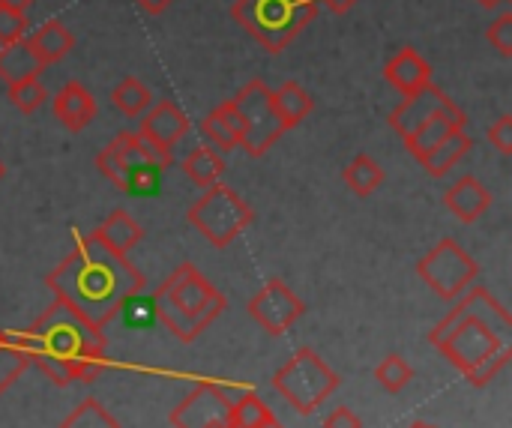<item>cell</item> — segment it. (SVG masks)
<instances>
[{
	"label": "cell",
	"instance_id": "obj_33",
	"mask_svg": "<svg viewBox=\"0 0 512 428\" xmlns=\"http://www.w3.org/2000/svg\"><path fill=\"white\" fill-rule=\"evenodd\" d=\"M48 99V90L39 78H24L18 84L9 87V102L21 111V114H33L45 105Z\"/></svg>",
	"mask_w": 512,
	"mask_h": 428
},
{
	"label": "cell",
	"instance_id": "obj_32",
	"mask_svg": "<svg viewBox=\"0 0 512 428\" xmlns=\"http://www.w3.org/2000/svg\"><path fill=\"white\" fill-rule=\"evenodd\" d=\"M375 378H378V384L387 390V393H402L408 384H411V378H414V369L405 363V357H399V354H390V357H384L381 360V366L375 369Z\"/></svg>",
	"mask_w": 512,
	"mask_h": 428
},
{
	"label": "cell",
	"instance_id": "obj_20",
	"mask_svg": "<svg viewBox=\"0 0 512 428\" xmlns=\"http://www.w3.org/2000/svg\"><path fill=\"white\" fill-rule=\"evenodd\" d=\"M93 237H96L102 246H108L111 252L129 255V252L144 240V231H141V225H138L126 210H114L111 216H105V222L96 225Z\"/></svg>",
	"mask_w": 512,
	"mask_h": 428
},
{
	"label": "cell",
	"instance_id": "obj_19",
	"mask_svg": "<svg viewBox=\"0 0 512 428\" xmlns=\"http://www.w3.org/2000/svg\"><path fill=\"white\" fill-rule=\"evenodd\" d=\"M45 69V63L39 60V54L33 51L30 39H18L0 48V81L6 87L24 81V78H39Z\"/></svg>",
	"mask_w": 512,
	"mask_h": 428
},
{
	"label": "cell",
	"instance_id": "obj_5",
	"mask_svg": "<svg viewBox=\"0 0 512 428\" xmlns=\"http://www.w3.org/2000/svg\"><path fill=\"white\" fill-rule=\"evenodd\" d=\"M231 15L267 54H282L315 21L318 0H234Z\"/></svg>",
	"mask_w": 512,
	"mask_h": 428
},
{
	"label": "cell",
	"instance_id": "obj_44",
	"mask_svg": "<svg viewBox=\"0 0 512 428\" xmlns=\"http://www.w3.org/2000/svg\"><path fill=\"white\" fill-rule=\"evenodd\" d=\"M411 428H432V426H426V423H414Z\"/></svg>",
	"mask_w": 512,
	"mask_h": 428
},
{
	"label": "cell",
	"instance_id": "obj_43",
	"mask_svg": "<svg viewBox=\"0 0 512 428\" xmlns=\"http://www.w3.org/2000/svg\"><path fill=\"white\" fill-rule=\"evenodd\" d=\"M483 9H498V6H504V3H510V0H477Z\"/></svg>",
	"mask_w": 512,
	"mask_h": 428
},
{
	"label": "cell",
	"instance_id": "obj_11",
	"mask_svg": "<svg viewBox=\"0 0 512 428\" xmlns=\"http://www.w3.org/2000/svg\"><path fill=\"white\" fill-rule=\"evenodd\" d=\"M141 129H138V138L159 156L171 165V150L177 141H183L189 135V117L186 111L171 102V99H159L156 105H150L141 117Z\"/></svg>",
	"mask_w": 512,
	"mask_h": 428
},
{
	"label": "cell",
	"instance_id": "obj_31",
	"mask_svg": "<svg viewBox=\"0 0 512 428\" xmlns=\"http://www.w3.org/2000/svg\"><path fill=\"white\" fill-rule=\"evenodd\" d=\"M117 315L123 318V324H126L129 330H150V327L156 324L153 297H147L144 291H138V294H132V297L120 306Z\"/></svg>",
	"mask_w": 512,
	"mask_h": 428
},
{
	"label": "cell",
	"instance_id": "obj_27",
	"mask_svg": "<svg viewBox=\"0 0 512 428\" xmlns=\"http://www.w3.org/2000/svg\"><path fill=\"white\" fill-rule=\"evenodd\" d=\"M342 180H345V186H348L354 195L366 198V195H372V192L381 189V183H384V168H381L369 153H360V156H354L351 165L342 171Z\"/></svg>",
	"mask_w": 512,
	"mask_h": 428
},
{
	"label": "cell",
	"instance_id": "obj_28",
	"mask_svg": "<svg viewBox=\"0 0 512 428\" xmlns=\"http://www.w3.org/2000/svg\"><path fill=\"white\" fill-rule=\"evenodd\" d=\"M27 366H30V357L15 339V333L0 330V393H6Z\"/></svg>",
	"mask_w": 512,
	"mask_h": 428
},
{
	"label": "cell",
	"instance_id": "obj_24",
	"mask_svg": "<svg viewBox=\"0 0 512 428\" xmlns=\"http://www.w3.org/2000/svg\"><path fill=\"white\" fill-rule=\"evenodd\" d=\"M273 105H276L285 129H294L297 123H303L315 111L312 93L303 84H297V81H285L279 90H273Z\"/></svg>",
	"mask_w": 512,
	"mask_h": 428
},
{
	"label": "cell",
	"instance_id": "obj_21",
	"mask_svg": "<svg viewBox=\"0 0 512 428\" xmlns=\"http://www.w3.org/2000/svg\"><path fill=\"white\" fill-rule=\"evenodd\" d=\"M204 135L213 141L210 147H216L219 153H228L234 147H240V117H237V108L231 99L219 102L201 123Z\"/></svg>",
	"mask_w": 512,
	"mask_h": 428
},
{
	"label": "cell",
	"instance_id": "obj_14",
	"mask_svg": "<svg viewBox=\"0 0 512 428\" xmlns=\"http://www.w3.org/2000/svg\"><path fill=\"white\" fill-rule=\"evenodd\" d=\"M453 99L438 87V84H426L414 93H405V99L399 102V108H393L390 114V126L402 135V141L408 135H414L432 114H438L441 108H447Z\"/></svg>",
	"mask_w": 512,
	"mask_h": 428
},
{
	"label": "cell",
	"instance_id": "obj_41",
	"mask_svg": "<svg viewBox=\"0 0 512 428\" xmlns=\"http://www.w3.org/2000/svg\"><path fill=\"white\" fill-rule=\"evenodd\" d=\"M36 0H0V9H9V12H27Z\"/></svg>",
	"mask_w": 512,
	"mask_h": 428
},
{
	"label": "cell",
	"instance_id": "obj_36",
	"mask_svg": "<svg viewBox=\"0 0 512 428\" xmlns=\"http://www.w3.org/2000/svg\"><path fill=\"white\" fill-rule=\"evenodd\" d=\"M27 15L24 12H9V9H0V45H9V42H18L27 36Z\"/></svg>",
	"mask_w": 512,
	"mask_h": 428
},
{
	"label": "cell",
	"instance_id": "obj_1",
	"mask_svg": "<svg viewBox=\"0 0 512 428\" xmlns=\"http://www.w3.org/2000/svg\"><path fill=\"white\" fill-rule=\"evenodd\" d=\"M453 303L429 339L474 387H486L512 360L510 312L474 285Z\"/></svg>",
	"mask_w": 512,
	"mask_h": 428
},
{
	"label": "cell",
	"instance_id": "obj_42",
	"mask_svg": "<svg viewBox=\"0 0 512 428\" xmlns=\"http://www.w3.org/2000/svg\"><path fill=\"white\" fill-rule=\"evenodd\" d=\"M255 428H285V426H282V423H279V420H276V417L270 414L267 420H261V423H258V426H255Z\"/></svg>",
	"mask_w": 512,
	"mask_h": 428
},
{
	"label": "cell",
	"instance_id": "obj_2",
	"mask_svg": "<svg viewBox=\"0 0 512 428\" xmlns=\"http://www.w3.org/2000/svg\"><path fill=\"white\" fill-rule=\"evenodd\" d=\"M54 300L75 309L93 327H105L117 318L120 306L144 291V276L129 261V255H117L102 246L93 234L81 237L75 249L45 276Z\"/></svg>",
	"mask_w": 512,
	"mask_h": 428
},
{
	"label": "cell",
	"instance_id": "obj_10",
	"mask_svg": "<svg viewBox=\"0 0 512 428\" xmlns=\"http://www.w3.org/2000/svg\"><path fill=\"white\" fill-rule=\"evenodd\" d=\"M249 318L258 321L270 336H285L303 315H306V303L282 282V279H270L246 306Z\"/></svg>",
	"mask_w": 512,
	"mask_h": 428
},
{
	"label": "cell",
	"instance_id": "obj_12",
	"mask_svg": "<svg viewBox=\"0 0 512 428\" xmlns=\"http://www.w3.org/2000/svg\"><path fill=\"white\" fill-rule=\"evenodd\" d=\"M174 428H234L231 426V402L216 384H198L174 411Z\"/></svg>",
	"mask_w": 512,
	"mask_h": 428
},
{
	"label": "cell",
	"instance_id": "obj_13",
	"mask_svg": "<svg viewBox=\"0 0 512 428\" xmlns=\"http://www.w3.org/2000/svg\"><path fill=\"white\" fill-rule=\"evenodd\" d=\"M147 162H159L162 168H171L165 159H159L141 138L138 132H120L114 141H108L99 156H96V168L105 180H111L117 189H123L129 171H135L138 165H147Z\"/></svg>",
	"mask_w": 512,
	"mask_h": 428
},
{
	"label": "cell",
	"instance_id": "obj_6",
	"mask_svg": "<svg viewBox=\"0 0 512 428\" xmlns=\"http://www.w3.org/2000/svg\"><path fill=\"white\" fill-rule=\"evenodd\" d=\"M189 225L210 240L216 249L231 246L255 219V210L225 183H216L201 192V198L186 213Z\"/></svg>",
	"mask_w": 512,
	"mask_h": 428
},
{
	"label": "cell",
	"instance_id": "obj_8",
	"mask_svg": "<svg viewBox=\"0 0 512 428\" xmlns=\"http://www.w3.org/2000/svg\"><path fill=\"white\" fill-rule=\"evenodd\" d=\"M231 102L240 117V147L252 159H261L288 132L273 105V90L264 78H252L249 84L240 87V93Z\"/></svg>",
	"mask_w": 512,
	"mask_h": 428
},
{
	"label": "cell",
	"instance_id": "obj_37",
	"mask_svg": "<svg viewBox=\"0 0 512 428\" xmlns=\"http://www.w3.org/2000/svg\"><path fill=\"white\" fill-rule=\"evenodd\" d=\"M489 144L498 150V153H504V156H512V117L510 114H504V117H498L492 126H489Z\"/></svg>",
	"mask_w": 512,
	"mask_h": 428
},
{
	"label": "cell",
	"instance_id": "obj_22",
	"mask_svg": "<svg viewBox=\"0 0 512 428\" xmlns=\"http://www.w3.org/2000/svg\"><path fill=\"white\" fill-rule=\"evenodd\" d=\"M27 39H30L33 51L39 54V60H42L45 66L60 63V60L75 48L72 30H69L63 21H57V18H51V21H45L42 27H36V33L27 36Z\"/></svg>",
	"mask_w": 512,
	"mask_h": 428
},
{
	"label": "cell",
	"instance_id": "obj_7",
	"mask_svg": "<svg viewBox=\"0 0 512 428\" xmlns=\"http://www.w3.org/2000/svg\"><path fill=\"white\" fill-rule=\"evenodd\" d=\"M273 387L285 396V402L309 417L315 414L339 387L336 372L312 351V348H300L276 375H273Z\"/></svg>",
	"mask_w": 512,
	"mask_h": 428
},
{
	"label": "cell",
	"instance_id": "obj_29",
	"mask_svg": "<svg viewBox=\"0 0 512 428\" xmlns=\"http://www.w3.org/2000/svg\"><path fill=\"white\" fill-rule=\"evenodd\" d=\"M60 428H120L117 420L96 402V399H84L72 408V414L60 423Z\"/></svg>",
	"mask_w": 512,
	"mask_h": 428
},
{
	"label": "cell",
	"instance_id": "obj_3",
	"mask_svg": "<svg viewBox=\"0 0 512 428\" xmlns=\"http://www.w3.org/2000/svg\"><path fill=\"white\" fill-rule=\"evenodd\" d=\"M15 339L57 387L87 384L105 366L108 339L102 330L60 300H54L27 330H18Z\"/></svg>",
	"mask_w": 512,
	"mask_h": 428
},
{
	"label": "cell",
	"instance_id": "obj_30",
	"mask_svg": "<svg viewBox=\"0 0 512 428\" xmlns=\"http://www.w3.org/2000/svg\"><path fill=\"white\" fill-rule=\"evenodd\" d=\"M162 165L159 162H147V165H138L135 171H129L126 183H123V192L126 195H135V198H150V195H159V186H162Z\"/></svg>",
	"mask_w": 512,
	"mask_h": 428
},
{
	"label": "cell",
	"instance_id": "obj_45",
	"mask_svg": "<svg viewBox=\"0 0 512 428\" xmlns=\"http://www.w3.org/2000/svg\"><path fill=\"white\" fill-rule=\"evenodd\" d=\"M0 177H3V162H0Z\"/></svg>",
	"mask_w": 512,
	"mask_h": 428
},
{
	"label": "cell",
	"instance_id": "obj_15",
	"mask_svg": "<svg viewBox=\"0 0 512 428\" xmlns=\"http://www.w3.org/2000/svg\"><path fill=\"white\" fill-rule=\"evenodd\" d=\"M465 123H468V114L456 105V102H450L447 108H441L438 114H432L414 135H408L405 138V147H408V153L417 159V162H423L441 141H447L456 129H465Z\"/></svg>",
	"mask_w": 512,
	"mask_h": 428
},
{
	"label": "cell",
	"instance_id": "obj_25",
	"mask_svg": "<svg viewBox=\"0 0 512 428\" xmlns=\"http://www.w3.org/2000/svg\"><path fill=\"white\" fill-rule=\"evenodd\" d=\"M471 147H474V138L465 132V129H456L447 141H441L420 165L432 174V177H444V174H450L468 153H471Z\"/></svg>",
	"mask_w": 512,
	"mask_h": 428
},
{
	"label": "cell",
	"instance_id": "obj_18",
	"mask_svg": "<svg viewBox=\"0 0 512 428\" xmlns=\"http://www.w3.org/2000/svg\"><path fill=\"white\" fill-rule=\"evenodd\" d=\"M384 78L405 96L432 84V66L423 54H417V48H399L384 66Z\"/></svg>",
	"mask_w": 512,
	"mask_h": 428
},
{
	"label": "cell",
	"instance_id": "obj_16",
	"mask_svg": "<svg viewBox=\"0 0 512 428\" xmlns=\"http://www.w3.org/2000/svg\"><path fill=\"white\" fill-rule=\"evenodd\" d=\"M51 111L69 132H81L96 120V99L81 81H66L57 90Z\"/></svg>",
	"mask_w": 512,
	"mask_h": 428
},
{
	"label": "cell",
	"instance_id": "obj_34",
	"mask_svg": "<svg viewBox=\"0 0 512 428\" xmlns=\"http://www.w3.org/2000/svg\"><path fill=\"white\" fill-rule=\"evenodd\" d=\"M267 417H270V408L255 393H243L231 405V426L234 428H255L261 420H267Z\"/></svg>",
	"mask_w": 512,
	"mask_h": 428
},
{
	"label": "cell",
	"instance_id": "obj_23",
	"mask_svg": "<svg viewBox=\"0 0 512 428\" xmlns=\"http://www.w3.org/2000/svg\"><path fill=\"white\" fill-rule=\"evenodd\" d=\"M183 171L186 177L204 192L216 183H222V174H225V159L216 147L210 144H201V147H192L189 156L183 159Z\"/></svg>",
	"mask_w": 512,
	"mask_h": 428
},
{
	"label": "cell",
	"instance_id": "obj_35",
	"mask_svg": "<svg viewBox=\"0 0 512 428\" xmlns=\"http://www.w3.org/2000/svg\"><path fill=\"white\" fill-rule=\"evenodd\" d=\"M486 39L498 48L501 57H512V9L501 12V15L489 24Z\"/></svg>",
	"mask_w": 512,
	"mask_h": 428
},
{
	"label": "cell",
	"instance_id": "obj_17",
	"mask_svg": "<svg viewBox=\"0 0 512 428\" xmlns=\"http://www.w3.org/2000/svg\"><path fill=\"white\" fill-rule=\"evenodd\" d=\"M444 204L459 222L471 225L480 216H486V210L492 207V192L474 174H465L444 192Z\"/></svg>",
	"mask_w": 512,
	"mask_h": 428
},
{
	"label": "cell",
	"instance_id": "obj_39",
	"mask_svg": "<svg viewBox=\"0 0 512 428\" xmlns=\"http://www.w3.org/2000/svg\"><path fill=\"white\" fill-rule=\"evenodd\" d=\"M174 0H135V6L144 12V15H162Z\"/></svg>",
	"mask_w": 512,
	"mask_h": 428
},
{
	"label": "cell",
	"instance_id": "obj_4",
	"mask_svg": "<svg viewBox=\"0 0 512 428\" xmlns=\"http://www.w3.org/2000/svg\"><path fill=\"white\" fill-rule=\"evenodd\" d=\"M153 306L156 321H162L171 336L189 345L225 312L228 303L195 264H180L153 294Z\"/></svg>",
	"mask_w": 512,
	"mask_h": 428
},
{
	"label": "cell",
	"instance_id": "obj_26",
	"mask_svg": "<svg viewBox=\"0 0 512 428\" xmlns=\"http://www.w3.org/2000/svg\"><path fill=\"white\" fill-rule=\"evenodd\" d=\"M111 102H114V108H117L123 117L135 120V117H141V114L153 105V93H150V87H147L144 81H138L135 75H126V78H120V84L111 90Z\"/></svg>",
	"mask_w": 512,
	"mask_h": 428
},
{
	"label": "cell",
	"instance_id": "obj_40",
	"mask_svg": "<svg viewBox=\"0 0 512 428\" xmlns=\"http://www.w3.org/2000/svg\"><path fill=\"white\" fill-rule=\"evenodd\" d=\"M321 3H327V9L336 12V15H345V12H351L360 0H321Z\"/></svg>",
	"mask_w": 512,
	"mask_h": 428
},
{
	"label": "cell",
	"instance_id": "obj_9",
	"mask_svg": "<svg viewBox=\"0 0 512 428\" xmlns=\"http://www.w3.org/2000/svg\"><path fill=\"white\" fill-rule=\"evenodd\" d=\"M417 276L432 288V294L453 303L477 282L480 267L456 240L447 237L417 261Z\"/></svg>",
	"mask_w": 512,
	"mask_h": 428
},
{
	"label": "cell",
	"instance_id": "obj_38",
	"mask_svg": "<svg viewBox=\"0 0 512 428\" xmlns=\"http://www.w3.org/2000/svg\"><path fill=\"white\" fill-rule=\"evenodd\" d=\"M324 428H363L360 417L351 411V408H336L327 420H324Z\"/></svg>",
	"mask_w": 512,
	"mask_h": 428
}]
</instances>
